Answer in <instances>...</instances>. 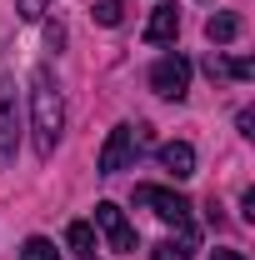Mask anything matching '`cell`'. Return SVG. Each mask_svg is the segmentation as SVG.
Here are the masks:
<instances>
[{"label": "cell", "mask_w": 255, "mask_h": 260, "mask_svg": "<svg viewBox=\"0 0 255 260\" xmlns=\"http://www.w3.org/2000/svg\"><path fill=\"white\" fill-rule=\"evenodd\" d=\"M180 35V10L175 5H155V15H150V25H145V40L150 45H170Z\"/></svg>", "instance_id": "8"}, {"label": "cell", "mask_w": 255, "mask_h": 260, "mask_svg": "<svg viewBox=\"0 0 255 260\" xmlns=\"http://www.w3.org/2000/svg\"><path fill=\"white\" fill-rule=\"evenodd\" d=\"M190 250H195V235H180V240H160L150 260H190Z\"/></svg>", "instance_id": "12"}, {"label": "cell", "mask_w": 255, "mask_h": 260, "mask_svg": "<svg viewBox=\"0 0 255 260\" xmlns=\"http://www.w3.org/2000/svg\"><path fill=\"white\" fill-rule=\"evenodd\" d=\"M20 260H60V250H55L45 235H30V240L20 245Z\"/></svg>", "instance_id": "13"}, {"label": "cell", "mask_w": 255, "mask_h": 260, "mask_svg": "<svg viewBox=\"0 0 255 260\" xmlns=\"http://www.w3.org/2000/svg\"><path fill=\"white\" fill-rule=\"evenodd\" d=\"M210 260H245V255H240V250H215Z\"/></svg>", "instance_id": "17"}, {"label": "cell", "mask_w": 255, "mask_h": 260, "mask_svg": "<svg viewBox=\"0 0 255 260\" xmlns=\"http://www.w3.org/2000/svg\"><path fill=\"white\" fill-rule=\"evenodd\" d=\"M65 240H70V250H75V255H85V260H95V230L85 225V220H75V225L65 230Z\"/></svg>", "instance_id": "11"}, {"label": "cell", "mask_w": 255, "mask_h": 260, "mask_svg": "<svg viewBox=\"0 0 255 260\" xmlns=\"http://www.w3.org/2000/svg\"><path fill=\"white\" fill-rule=\"evenodd\" d=\"M155 160H160V170H165L170 180H190V175H195V150L185 145V140H170V145H160Z\"/></svg>", "instance_id": "7"}, {"label": "cell", "mask_w": 255, "mask_h": 260, "mask_svg": "<svg viewBox=\"0 0 255 260\" xmlns=\"http://www.w3.org/2000/svg\"><path fill=\"white\" fill-rule=\"evenodd\" d=\"M90 15H95L100 25H120V15H125V5H120V0H95V10H90Z\"/></svg>", "instance_id": "14"}, {"label": "cell", "mask_w": 255, "mask_h": 260, "mask_svg": "<svg viewBox=\"0 0 255 260\" xmlns=\"http://www.w3.org/2000/svg\"><path fill=\"white\" fill-rule=\"evenodd\" d=\"M205 75H210V80H250L255 65L245 60V55H240V60H225V55L210 50V55H205Z\"/></svg>", "instance_id": "9"}, {"label": "cell", "mask_w": 255, "mask_h": 260, "mask_svg": "<svg viewBox=\"0 0 255 260\" xmlns=\"http://www.w3.org/2000/svg\"><path fill=\"white\" fill-rule=\"evenodd\" d=\"M235 125H240V135H255V115H250V110H240V120H235Z\"/></svg>", "instance_id": "16"}, {"label": "cell", "mask_w": 255, "mask_h": 260, "mask_svg": "<svg viewBox=\"0 0 255 260\" xmlns=\"http://www.w3.org/2000/svg\"><path fill=\"white\" fill-rule=\"evenodd\" d=\"M30 130H35V155L50 160L65 130V105H60V85L50 80L45 65L30 75Z\"/></svg>", "instance_id": "1"}, {"label": "cell", "mask_w": 255, "mask_h": 260, "mask_svg": "<svg viewBox=\"0 0 255 260\" xmlns=\"http://www.w3.org/2000/svg\"><path fill=\"white\" fill-rule=\"evenodd\" d=\"M150 85L165 100H185V90H190V60L185 55H160L155 70H150Z\"/></svg>", "instance_id": "5"}, {"label": "cell", "mask_w": 255, "mask_h": 260, "mask_svg": "<svg viewBox=\"0 0 255 260\" xmlns=\"http://www.w3.org/2000/svg\"><path fill=\"white\" fill-rule=\"evenodd\" d=\"M95 225L105 230V240H110L115 250H135V230H130V220H125V210H120V205L100 200V205H95Z\"/></svg>", "instance_id": "6"}, {"label": "cell", "mask_w": 255, "mask_h": 260, "mask_svg": "<svg viewBox=\"0 0 255 260\" xmlns=\"http://www.w3.org/2000/svg\"><path fill=\"white\" fill-rule=\"evenodd\" d=\"M135 205H145V210H155L165 225H175L180 235H195L190 225V200L175 190H165V185H135Z\"/></svg>", "instance_id": "3"}, {"label": "cell", "mask_w": 255, "mask_h": 260, "mask_svg": "<svg viewBox=\"0 0 255 260\" xmlns=\"http://www.w3.org/2000/svg\"><path fill=\"white\" fill-rule=\"evenodd\" d=\"M235 35H240V15H235V10H215V15L205 20V40H210V45H230Z\"/></svg>", "instance_id": "10"}, {"label": "cell", "mask_w": 255, "mask_h": 260, "mask_svg": "<svg viewBox=\"0 0 255 260\" xmlns=\"http://www.w3.org/2000/svg\"><path fill=\"white\" fill-rule=\"evenodd\" d=\"M145 140H150V125H115L110 130V140L100 145V175H120V170H130L135 165V155L145 150Z\"/></svg>", "instance_id": "2"}, {"label": "cell", "mask_w": 255, "mask_h": 260, "mask_svg": "<svg viewBox=\"0 0 255 260\" xmlns=\"http://www.w3.org/2000/svg\"><path fill=\"white\" fill-rule=\"evenodd\" d=\"M15 10H20L25 20H40V15L50 10V0H15Z\"/></svg>", "instance_id": "15"}, {"label": "cell", "mask_w": 255, "mask_h": 260, "mask_svg": "<svg viewBox=\"0 0 255 260\" xmlns=\"http://www.w3.org/2000/svg\"><path fill=\"white\" fill-rule=\"evenodd\" d=\"M15 145H20V95L15 80L0 75V170L15 160Z\"/></svg>", "instance_id": "4"}]
</instances>
